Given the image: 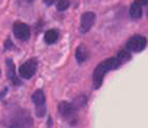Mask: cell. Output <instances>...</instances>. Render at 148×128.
<instances>
[{
	"label": "cell",
	"mask_w": 148,
	"mask_h": 128,
	"mask_svg": "<svg viewBox=\"0 0 148 128\" xmlns=\"http://www.w3.org/2000/svg\"><path fill=\"white\" fill-rule=\"evenodd\" d=\"M121 64L122 63L119 61L118 57L108 58V60L102 61L100 64H97V67L93 72V87L95 89H99L102 86V82H103V77L106 76V73H109L112 70H116Z\"/></svg>",
	"instance_id": "obj_1"
},
{
	"label": "cell",
	"mask_w": 148,
	"mask_h": 128,
	"mask_svg": "<svg viewBox=\"0 0 148 128\" xmlns=\"http://www.w3.org/2000/svg\"><path fill=\"white\" fill-rule=\"evenodd\" d=\"M145 47H147V38L142 35H134L126 42V50L132 52H141Z\"/></svg>",
	"instance_id": "obj_2"
},
{
	"label": "cell",
	"mask_w": 148,
	"mask_h": 128,
	"mask_svg": "<svg viewBox=\"0 0 148 128\" xmlns=\"http://www.w3.org/2000/svg\"><path fill=\"white\" fill-rule=\"evenodd\" d=\"M36 67H38V61L35 60V58H31V60H28L26 63H23L22 66H19V74L23 77V79H31L34 74H35V72H36Z\"/></svg>",
	"instance_id": "obj_3"
},
{
	"label": "cell",
	"mask_w": 148,
	"mask_h": 128,
	"mask_svg": "<svg viewBox=\"0 0 148 128\" xmlns=\"http://www.w3.org/2000/svg\"><path fill=\"white\" fill-rule=\"evenodd\" d=\"M13 34H15V36H16L18 39L26 41V39L29 38V35H31V29H29V26H28L26 23H23V22H15V23H13Z\"/></svg>",
	"instance_id": "obj_4"
},
{
	"label": "cell",
	"mask_w": 148,
	"mask_h": 128,
	"mask_svg": "<svg viewBox=\"0 0 148 128\" xmlns=\"http://www.w3.org/2000/svg\"><path fill=\"white\" fill-rule=\"evenodd\" d=\"M32 125V121L29 118V115L26 112H23V115H19L18 116H13L10 124H9V128H29Z\"/></svg>",
	"instance_id": "obj_5"
},
{
	"label": "cell",
	"mask_w": 148,
	"mask_h": 128,
	"mask_svg": "<svg viewBox=\"0 0 148 128\" xmlns=\"http://www.w3.org/2000/svg\"><path fill=\"white\" fill-rule=\"evenodd\" d=\"M32 100H34L35 108H36V115L42 116L45 114V95H44V92L42 90H36L32 95Z\"/></svg>",
	"instance_id": "obj_6"
},
{
	"label": "cell",
	"mask_w": 148,
	"mask_h": 128,
	"mask_svg": "<svg viewBox=\"0 0 148 128\" xmlns=\"http://www.w3.org/2000/svg\"><path fill=\"white\" fill-rule=\"evenodd\" d=\"M58 109H60L61 115H62L65 119L70 121V124H76V122H74V119H71V118L74 116V114H76V108H74L71 103H68V102H61L60 106H58Z\"/></svg>",
	"instance_id": "obj_7"
},
{
	"label": "cell",
	"mask_w": 148,
	"mask_h": 128,
	"mask_svg": "<svg viewBox=\"0 0 148 128\" xmlns=\"http://www.w3.org/2000/svg\"><path fill=\"white\" fill-rule=\"evenodd\" d=\"M95 23V13L92 12H86L82 15V19H80V31L84 34V32H89L90 28L93 26Z\"/></svg>",
	"instance_id": "obj_8"
},
{
	"label": "cell",
	"mask_w": 148,
	"mask_h": 128,
	"mask_svg": "<svg viewBox=\"0 0 148 128\" xmlns=\"http://www.w3.org/2000/svg\"><path fill=\"white\" fill-rule=\"evenodd\" d=\"M6 66H8V72H6V74H8V79L15 85V86H18L21 82H19V79L16 77V67H15V64H13V61L12 60H8L6 61Z\"/></svg>",
	"instance_id": "obj_9"
},
{
	"label": "cell",
	"mask_w": 148,
	"mask_h": 128,
	"mask_svg": "<svg viewBox=\"0 0 148 128\" xmlns=\"http://www.w3.org/2000/svg\"><path fill=\"white\" fill-rule=\"evenodd\" d=\"M142 3L139 0H135V2L131 5V9H129V15L132 19H139L142 16Z\"/></svg>",
	"instance_id": "obj_10"
},
{
	"label": "cell",
	"mask_w": 148,
	"mask_h": 128,
	"mask_svg": "<svg viewBox=\"0 0 148 128\" xmlns=\"http://www.w3.org/2000/svg\"><path fill=\"white\" fill-rule=\"evenodd\" d=\"M58 38H60V32L57 29H49L44 35V39H45L47 44H54V42L58 41Z\"/></svg>",
	"instance_id": "obj_11"
},
{
	"label": "cell",
	"mask_w": 148,
	"mask_h": 128,
	"mask_svg": "<svg viewBox=\"0 0 148 128\" xmlns=\"http://www.w3.org/2000/svg\"><path fill=\"white\" fill-rule=\"evenodd\" d=\"M87 57H89V52H87L86 47L84 45H79L77 50H76V60H77V63H84Z\"/></svg>",
	"instance_id": "obj_12"
},
{
	"label": "cell",
	"mask_w": 148,
	"mask_h": 128,
	"mask_svg": "<svg viewBox=\"0 0 148 128\" xmlns=\"http://www.w3.org/2000/svg\"><path fill=\"white\" fill-rule=\"evenodd\" d=\"M116 57L119 58V61H121V63H126V61H129V58H131L129 50H122V51H119Z\"/></svg>",
	"instance_id": "obj_13"
},
{
	"label": "cell",
	"mask_w": 148,
	"mask_h": 128,
	"mask_svg": "<svg viewBox=\"0 0 148 128\" xmlns=\"http://www.w3.org/2000/svg\"><path fill=\"white\" fill-rule=\"evenodd\" d=\"M68 8V0H58L57 2V9L58 10H65Z\"/></svg>",
	"instance_id": "obj_14"
},
{
	"label": "cell",
	"mask_w": 148,
	"mask_h": 128,
	"mask_svg": "<svg viewBox=\"0 0 148 128\" xmlns=\"http://www.w3.org/2000/svg\"><path fill=\"white\" fill-rule=\"evenodd\" d=\"M44 2H45V5H48V6H49V5H52V3L55 2V0H44Z\"/></svg>",
	"instance_id": "obj_15"
},
{
	"label": "cell",
	"mask_w": 148,
	"mask_h": 128,
	"mask_svg": "<svg viewBox=\"0 0 148 128\" xmlns=\"http://www.w3.org/2000/svg\"><path fill=\"white\" fill-rule=\"evenodd\" d=\"M139 2H141L142 5H148V0H139Z\"/></svg>",
	"instance_id": "obj_16"
}]
</instances>
